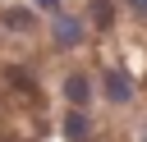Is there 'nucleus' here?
<instances>
[{
  "mask_svg": "<svg viewBox=\"0 0 147 142\" xmlns=\"http://www.w3.org/2000/svg\"><path fill=\"white\" fill-rule=\"evenodd\" d=\"M124 9H129L133 18H147V0H124Z\"/></svg>",
  "mask_w": 147,
  "mask_h": 142,
  "instance_id": "nucleus-8",
  "label": "nucleus"
},
{
  "mask_svg": "<svg viewBox=\"0 0 147 142\" xmlns=\"http://www.w3.org/2000/svg\"><path fill=\"white\" fill-rule=\"evenodd\" d=\"M0 27H9V32H32L37 18H32V9H0Z\"/></svg>",
  "mask_w": 147,
  "mask_h": 142,
  "instance_id": "nucleus-6",
  "label": "nucleus"
},
{
  "mask_svg": "<svg viewBox=\"0 0 147 142\" xmlns=\"http://www.w3.org/2000/svg\"><path fill=\"white\" fill-rule=\"evenodd\" d=\"M92 92H96V87H92V78H87L83 69H74V73H64V101H69V105H78V110H87V105H92Z\"/></svg>",
  "mask_w": 147,
  "mask_h": 142,
  "instance_id": "nucleus-3",
  "label": "nucleus"
},
{
  "mask_svg": "<svg viewBox=\"0 0 147 142\" xmlns=\"http://www.w3.org/2000/svg\"><path fill=\"white\" fill-rule=\"evenodd\" d=\"M101 96L110 105H129L133 101V78L124 69H101Z\"/></svg>",
  "mask_w": 147,
  "mask_h": 142,
  "instance_id": "nucleus-2",
  "label": "nucleus"
},
{
  "mask_svg": "<svg viewBox=\"0 0 147 142\" xmlns=\"http://www.w3.org/2000/svg\"><path fill=\"white\" fill-rule=\"evenodd\" d=\"M5 78H9V87H18V92H28V96L37 92V82H32V73H28V69H18V64H9V69H5Z\"/></svg>",
  "mask_w": 147,
  "mask_h": 142,
  "instance_id": "nucleus-7",
  "label": "nucleus"
},
{
  "mask_svg": "<svg viewBox=\"0 0 147 142\" xmlns=\"http://www.w3.org/2000/svg\"><path fill=\"white\" fill-rule=\"evenodd\" d=\"M83 23H92L96 32H110V23H115V0H92Z\"/></svg>",
  "mask_w": 147,
  "mask_h": 142,
  "instance_id": "nucleus-5",
  "label": "nucleus"
},
{
  "mask_svg": "<svg viewBox=\"0 0 147 142\" xmlns=\"http://www.w3.org/2000/svg\"><path fill=\"white\" fill-rule=\"evenodd\" d=\"M37 9L41 14H60V0H37Z\"/></svg>",
  "mask_w": 147,
  "mask_h": 142,
  "instance_id": "nucleus-9",
  "label": "nucleus"
},
{
  "mask_svg": "<svg viewBox=\"0 0 147 142\" xmlns=\"http://www.w3.org/2000/svg\"><path fill=\"white\" fill-rule=\"evenodd\" d=\"M64 142H92V115L87 110H78V105H69L64 110Z\"/></svg>",
  "mask_w": 147,
  "mask_h": 142,
  "instance_id": "nucleus-4",
  "label": "nucleus"
},
{
  "mask_svg": "<svg viewBox=\"0 0 147 142\" xmlns=\"http://www.w3.org/2000/svg\"><path fill=\"white\" fill-rule=\"evenodd\" d=\"M83 37H87V23L78 18V14H51V41H55V50H74V46H83Z\"/></svg>",
  "mask_w": 147,
  "mask_h": 142,
  "instance_id": "nucleus-1",
  "label": "nucleus"
}]
</instances>
